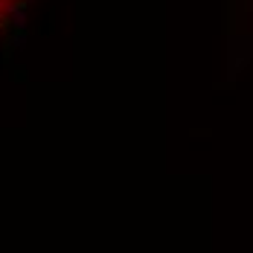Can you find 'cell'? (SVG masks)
Returning a JSON list of instances; mask_svg holds the SVG:
<instances>
[{
    "mask_svg": "<svg viewBox=\"0 0 253 253\" xmlns=\"http://www.w3.org/2000/svg\"><path fill=\"white\" fill-rule=\"evenodd\" d=\"M21 6H24V0H0V32L9 26L12 15H15Z\"/></svg>",
    "mask_w": 253,
    "mask_h": 253,
    "instance_id": "obj_1",
    "label": "cell"
}]
</instances>
